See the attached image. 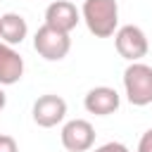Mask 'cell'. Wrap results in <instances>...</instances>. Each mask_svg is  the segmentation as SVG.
Returning <instances> with one entry per match:
<instances>
[{
  "instance_id": "3957f363",
  "label": "cell",
  "mask_w": 152,
  "mask_h": 152,
  "mask_svg": "<svg viewBox=\"0 0 152 152\" xmlns=\"http://www.w3.org/2000/svg\"><path fill=\"white\" fill-rule=\"evenodd\" d=\"M33 50L48 62H59L69 55L71 38H69V33H62V31L43 24L33 36Z\"/></svg>"
},
{
  "instance_id": "5b68a950",
  "label": "cell",
  "mask_w": 152,
  "mask_h": 152,
  "mask_svg": "<svg viewBox=\"0 0 152 152\" xmlns=\"http://www.w3.org/2000/svg\"><path fill=\"white\" fill-rule=\"evenodd\" d=\"M31 114H33V121L40 128H52V126H57V124L64 121V116H66V102H64V97L48 93V95H40L33 102Z\"/></svg>"
},
{
  "instance_id": "4fadbf2b",
  "label": "cell",
  "mask_w": 152,
  "mask_h": 152,
  "mask_svg": "<svg viewBox=\"0 0 152 152\" xmlns=\"http://www.w3.org/2000/svg\"><path fill=\"white\" fill-rule=\"evenodd\" d=\"M95 152H128V147H126L124 142H104V145H100Z\"/></svg>"
},
{
  "instance_id": "8fae6325",
  "label": "cell",
  "mask_w": 152,
  "mask_h": 152,
  "mask_svg": "<svg viewBox=\"0 0 152 152\" xmlns=\"http://www.w3.org/2000/svg\"><path fill=\"white\" fill-rule=\"evenodd\" d=\"M0 152H19V147H17V140H14L12 135H5V133H0Z\"/></svg>"
},
{
  "instance_id": "7c38bea8",
  "label": "cell",
  "mask_w": 152,
  "mask_h": 152,
  "mask_svg": "<svg viewBox=\"0 0 152 152\" xmlns=\"http://www.w3.org/2000/svg\"><path fill=\"white\" fill-rule=\"evenodd\" d=\"M135 152H152V128L145 131V133L140 135V140H138V150H135Z\"/></svg>"
},
{
  "instance_id": "7a4b0ae2",
  "label": "cell",
  "mask_w": 152,
  "mask_h": 152,
  "mask_svg": "<svg viewBox=\"0 0 152 152\" xmlns=\"http://www.w3.org/2000/svg\"><path fill=\"white\" fill-rule=\"evenodd\" d=\"M124 90L131 104L145 107L152 102V66L142 62H131L124 71Z\"/></svg>"
},
{
  "instance_id": "277c9868",
  "label": "cell",
  "mask_w": 152,
  "mask_h": 152,
  "mask_svg": "<svg viewBox=\"0 0 152 152\" xmlns=\"http://www.w3.org/2000/svg\"><path fill=\"white\" fill-rule=\"evenodd\" d=\"M114 45H116V52L124 59H128V62H140L147 55V50H150L145 31L140 26H133V24H126V26L116 28Z\"/></svg>"
},
{
  "instance_id": "9c48e42d",
  "label": "cell",
  "mask_w": 152,
  "mask_h": 152,
  "mask_svg": "<svg viewBox=\"0 0 152 152\" xmlns=\"http://www.w3.org/2000/svg\"><path fill=\"white\" fill-rule=\"evenodd\" d=\"M21 76H24L21 55L12 45L0 43V86H14Z\"/></svg>"
},
{
  "instance_id": "30bf717a",
  "label": "cell",
  "mask_w": 152,
  "mask_h": 152,
  "mask_svg": "<svg viewBox=\"0 0 152 152\" xmlns=\"http://www.w3.org/2000/svg\"><path fill=\"white\" fill-rule=\"evenodd\" d=\"M26 36H28V24L21 14L7 12L0 17V38L7 45H19V43H24Z\"/></svg>"
},
{
  "instance_id": "6da1fadb",
  "label": "cell",
  "mask_w": 152,
  "mask_h": 152,
  "mask_svg": "<svg viewBox=\"0 0 152 152\" xmlns=\"http://www.w3.org/2000/svg\"><path fill=\"white\" fill-rule=\"evenodd\" d=\"M81 17L95 38H109L119 26V5L116 0H83Z\"/></svg>"
},
{
  "instance_id": "ba28073f",
  "label": "cell",
  "mask_w": 152,
  "mask_h": 152,
  "mask_svg": "<svg viewBox=\"0 0 152 152\" xmlns=\"http://www.w3.org/2000/svg\"><path fill=\"white\" fill-rule=\"evenodd\" d=\"M119 93L109 86H97V88H90L86 93V100H83V107L95 114V116H109L119 109Z\"/></svg>"
},
{
  "instance_id": "5bb4252c",
  "label": "cell",
  "mask_w": 152,
  "mask_h": 152,
  "mask_svg": "<svg viewBox=\"0 0 152 152\" xmlns=\"http://www.w3.org/2000/svg\"><path fill=\"white\" fill-rule=\"evenodd\" d=\"M5 104H7V97H5V90L0 88V112L5 109Z\"/></svg>"
},
{
  "instance_id": "8992f818",
  "label": "cell",
  "mask_w": 152,
  "mask_h": 152,
  "mask_svg": "<svg viewBox=\"0 0 152 152\" xmlns=\"http://www.w3.org/2000/svg\"><path fill=\"white\" fill-rule=\"evenodd\" d=\"M95 142V128L86 119H71L62 126V145L66 152H86Z\"/></svg>"
},
{
  "instance_id": "52a82bcc",
  "label": "cell",
  "mask_w": 152,
  "mask_h": 152,
  "mask_svg": "<svg viewBox=\"0 0 152 152\" xmlns=\"http://www.w3.org/2000/svg\"><path fill=\"white\" fill-rule=\"evenodd\" d=\"M78 21H81V12L76 10V5L71 0H55L45 10V24L62 33L74 31Z\"/></svg>"
}]
</instances>
